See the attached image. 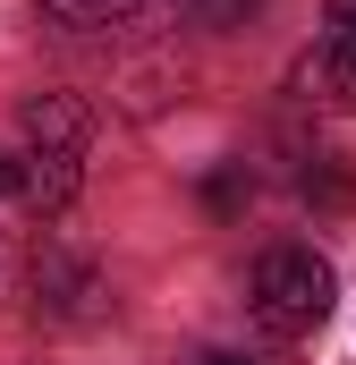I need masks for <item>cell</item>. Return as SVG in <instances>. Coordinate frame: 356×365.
<instances>
[{
	"label": "cell",
	"mask_w": 356,
	"mask_h": 365,
	"mask_svg": "<svg viewBox=\"0 0 356 365\" xmlns=\"http://www.w3.org/2000/svg\"><path fill=\"white\" fill-rule=\"evenodd\" d=\"M331 297H340V280H331V264H323L314 247H263V255H255L246 306H255V323H263L271 340H305V331L331 314Z\"/></svg>",
	"instance_id": "cell-1"
},
{
	"label": "cell",
	"mask_w": 356,
	"mask_h": 365,
	"mask_svg": "<svg viewBox=\"0 0 356 365\" xmlns=\"http://www.w3.org/2000/svg\"><path fill=\"white\" fill-rule=\"evenodd\" d=\"M297 77H305V93H323L331 110H356V34H348V26H331V34L305 51Z\"/></svg>",
	"instance_id": "cell-2"
},
{
	"label": "cell",
	"mask_w": 356,
	"mask_h": 365,
	"mask_svg": "<svg viewBox=\"0 0 356 365\" xmlns=\"http://www.w3.org/2000/svg\"><path fill=\"white\" fill-rule=\"evenodd\" d=\"M17 187H26L34 212H60V204L77 195V153H43V145H26V153H17Z\"/></svg>",
	"instance_id": "cell-3"
},
{
	"label": "cell",
	"mask_w": 356,
	"mask_h": 365,
	"mask_svg": "<svg viewBox=\"0 0 356 365\" xmlns=\"http://www.w3.org/2000/svg\"><path fill=\"white\" fill-rule=\"evenodd\" d=\"M26 145H43V153H85V110H77L68 93L26 102Z\"/></svg>",
	"instance_id": "cell-4"
},
{
	"label": "cell",
	"mask_w": 356,
	"mask_h": 365,
	"mask_svg": "<svg viewBox=\"0 0 356 365\" xmlns=\"http://www.w3.org/2000/svg\"><path fill=\"white\" fill-rule=\"evenodd\" d=\"M263 0H178V17L187 26H212V34H229V26H246Z\"/></svg>",
	"instance_id": "cell-5"
},
{
	"label": "cell",
	"mask_w": 356,
	"mask_h": 365,
	"mask_svg": "<svg viewBox=\"0 0 356 365\" xmlns=\"http://www.w3.org/2000/svg\"><path fill=\"white\" fill-rule=\"evenodd\" d=\"M43 9H51L60 26H119L136 0H43Z\"/></svg>",
	"instance_id": "cell-6"
},
{
	"label": "cell",
	"mask_w": 356,
	"mask_h": 365,
	"mask_svg": "<svg viewBox=\"0 0 356 365\" xmlns=\"http://www.w3.org/2000/svg\"><path fill=\"white\" fill-rule=\"evenodd\" d=\"M204 204H212V212H238V204H246V162L212 170V179H204Z\"/></svg>",
	"instance_id": "cell-7"
},
{
	"label": "cell",
	"mask_w": 356,
	"mask_h": 365,
	"mask_svg": "<svg viewBox=\"0 0 356 365\" xmlns=\"http://www.w3.org/2000/svg\"><path fill=\"white\" fill-rule=\"evenodd\" d=\"M331 26H348V34H356V0H331Z\"/></svg>",
	"instance_id": "cell-8"
},
{
	"label": "cell",
	"mask_w": 356,
	"mask_h": 365,
	"mask_svg": "<svg viewBox=\"0 0 356 365\" xmlns=\"http://www.w3.org/2000/svg\"><path fill=\"white\" fill-rule=\"evenodd\" d=\"M9 187H17V162H9V153H0V195H9Z\"/></svg>",
	"instance_id": "cell-9"
},
{
	"label": "cell",
	"mask_w": 356,
	"mask_h": 365,
	"mask_svg": "<svg viewBox=\"0 0 356 365\" xmlns=\"http://www.w3.org/2000/svg\"><path fill=\"white\" fill-rule=\"evenodd\" d=\"M204 365H246V357H204Z\"/></svg>",
	"instance_id": "cell-10"
}]
</instances>
